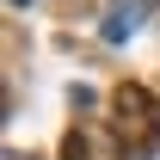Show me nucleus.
<instances>
[{"mask_svg": "<svg viewBox=\"0 0 160 160\" xmlns=\"http://www.w3.org/2000/svg\"><path fill=\"white\" fill-rule=\"evenodd\" d=\"M142 12H148V0H111V12H105V43H123V37H136Z\"/></svg>", "mask_w": 160, "mask_h": 160, "instance_id": "obj_1", "label": "nucleus"}, {"mask_svg": "<svg viewBox=\"0 0 160 160\" xmlns=\"http://www.w3.org/2000/svg\"><path fill=\"white\" fill-rule=\"evenodd\" d=\"M0 160H37V154H25V148H6V154H0Z\"/></svg>", "mask_w": 160, "mask_h": 160, "instance_id": "obj_2", "label": "nucleus"}, {"mask_svg": "<svg viewBox=\"0 0 160 160\" xmlns=\"http://www.w3.org/2000/svg\"><path fill=\"white\" fill-rule=\"evenodd\" d=\"M12 6H25V0H12Z\"/></svg>", "mask_w": 160, "mask_h": 160, "instance_id": "obj_3", "label": "nucleus"}, {"mask_svg": "<svg viewBox=\"0 0 160 160\" xmlns=\"http://www.w3.org/2000/svg\"><path fill=\"white\" fill-rule=\"evenodd\" d=\"M148 6H160V0H148Z\"/></svg>", "mask_w": 160, "mask_h": 160, "instance_id": "obj_4", "label": "nucleus"}]
</instances>
